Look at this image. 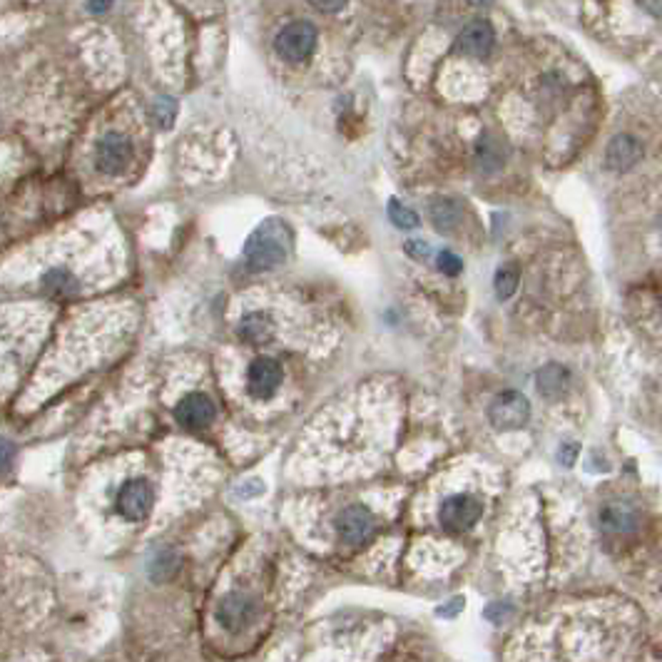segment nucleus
I'll return each mask as SVG.
<instances>
[{
    "label": "nucleus",
    "instance_id": "nucleus-1",
    "mask_svg": "<svg viewBox=\"0 0 662 662\" xmlns=\"http://www.w3.org/2000/svg\"><path fill=\"white\" fill-rule=\"evenodd\" d=\"M291 247V232L281 219L271 217L262 222L244 244V259L252 271L274 270L287 262Z\"/></svg>",
    "mask_w": 662,
    "mask_h": 662
},
{
    "label": "nucleus",
    "instance_id": "nucleus-2",
    "mask_svg": "<svg viewBox=\"0 0 662 662\" xmlns=\"http://www.w3.org/2000/svg\"><path fill=\"white\" fill-rule=\"evenodd\" d=\"M530 418V401L520 391H503L488 406V421L498 431L523 428Z\"/></svg>",
    "mask_w": 662,
    "mask_h": 662
},
{
    "label": "nucleus",
    "instance_id": "nucleus-3",
    "mask_svg": "<svg viewBox=\"0 0 662 662\" xmlns=\"http://www.w3.org/2000/svg\"><path fill=\"white\" fill-rule=\"evenodd\" d=\"M314 45H317V28L307 21L287 25V28L277 35V41H274L277 55H280L281 60L290 62L307 60L311 52H314Z\"/></svg>",
    "mask_w": 662,
    "mask_h": 662
},
{
    "label": "nucleus",
    "instance_id": "nucleus-4",
    "mask_svg": "<svg viewBox=\"0 0 662 662\" xmlns=\"http://www.w3.org/2000/svg\"><path fill=\"white\" fill-rule=\"evenodd\" d=\"M483 516V506L478 503L474 496L466 493H458V496L446 498L444 506L438 510V520L446 530H454V533H464L468 528H474Z\"/></svg>",
    "mask_w": 662,
    "mask_h": 662
},
{
    "label": "nucleus",
    "instance_id": "nucleus-5",
    "mask_svg": "<svg viewBox=\"0 0 662 662\" xmlns=\"http://www.w3.org/2000/svg\"><path fill=\"white\" fill-rule=\"evenodd\" d=\"M339 540L346 546H362L363 540L372 538V533L376 530V518L366 506L356 503V506L344 508L342 513L334 520Z\"/></svg>",
    "mask_w": 662,
    "mask_h": 662
},
{
    "label": "nucleus",
    "instance_id": "nucleus-6",
    "mask_svg": "<svg viewBox=\"0 0 662 662\" xmlns=\"http://www.w3.org/2000/svg\"><path fill=\"white\" fill-rule=\"evenodd\" d=\"M130 160H133V145L120 133H107L95 152V165L105 175H120L130 165Z\"/></svg>",
    "mask_w": 662,
    "mask_h": 662
},
{
    "label": "nucleus",
    "instance_id": "nucleus-7",
    "mask_svg": "<svg viewBox=\"0 0 662 662\" xmlns=\"http://www.w3.org/2000/svg\"><path fill=\"white\" fill-rule=\"evenodd\" d=\"M281 382H284V372H281L280 363L270 359V356H257L254 362L249 363L247 386L254 399H271L274 393L280 391Z\"/></svg>",
    "mask_w": 662,
    "mask_h": 662
},
{
    "label": "nucleus",
    "instance_id": "nucleus-8",
    "mask_svg": "<svg viewBox=\"0 0 662 662\" xmlns=\"http://www.w3.org/2000/svg\"><path fill=\"white\" fill-rule=\"evenodd\" d=\"M259 605L254 598H249L244 593H229L225 601L219 602L217 608V621L222 628H227L232 632H239L249 628L254 618H257Z\"/></svg>",
    "mask_w": 662,
    "mask_h": 662
},
{
    "label": "nucleus",
    "instance_id": "nucleus-9",
    "mask_svg": "<svg viewBox=\"0 0 662 662\" xmlns=\"http://www.w3.org/2000/svg\"><path fill=\"white\" fill-rule=\"evenodd\" d=\"M152 503H155L152 486L147 481H140V478L127 481L120 488V493H117V510L127 520H143V518H147V513L152 510Z\"/></svg>",
    "mask_w": 662,
    "mask_h": 662
},
{
    "label": "nucleus",
    "instance_id": "nucleus-10",
    "mask_svg": "<svg viewBox=\"0 0 662 662\" xmlns=\"http://www.w3.org/2000/svg\"><path fill=\"white\" fill-rule=\"evenodd\" d=\"M217 416V406L209 399L207 393H187L185 399L177 404L175 418L187 428H207Z\"/></svg>",
    "mask_w": 662,
    "mask_h": 662
},
{
    "label": "nucleus",
    "instance_id": "nucleus-11",
    "mask_svg": "<svg viewBox=\"0 0 662 662\" xmlns=\"http://www.w3.org/2000/svg\"><path fill=\"white\" fill-rule=\"evenodd\" d=\"M601 526L602 530L615 533V536L635 533L640 526V510L628 501H612L601 510Z\"/></svg>",
    "mask_w": 662,
    "mask_h": 662
},
{
    "label": "nucleus",
    "instance_id": "nucleus-12",
    "mask_svg": "<svg viewBox=\"0 0 662 662\" xmlns=\"http://www.w3.org/2000/svg\"><path fill=\"white\" fill-rule=\"evenodd\" d=\"M493 42H496V32L488 21L468 23L458 35V48L471 58H486L488 52L493 51Z\"/></svg>",
    "mask_w": 662,
    "mask_h": 662
},
{
    "label": "nucleus",
    "instance_id": "nucleus-13",
    "mask_svg": "<svg viewBox=\"0 0 662 662\" xmlns=\"http://www.w3.org/2000/svg\"><path fill=\"white\" fill-rule=\"evenodd\" d=\"M274 331H277V326H274L271 317H267L264 311H252V314H247L244 319L239 321V339L252 344V346L271 342Z\"/></svg>",
    "mask_w": 662,
    "mask_h": 662
},
{
    "label": "nucleus",
    "instance_id": "nucleus-14",
    "mask_svg": "<svg viewBox=\"0 0 662 662\" xmlns=\"http://www.w3.org/2000/svg\"><path fill=\"white\" fill-rule=\"evenodd\" d=\"M642 157V147L640 143L630 135H618L608 147V155H605V162L611 170H630L638 160Z\"/></svg>",
    "mask_w": 662,
    "mask_h": 662
},
{
    "label": "nucleus",
    "instance_id": "nucleus-15",
    "mask_svg": "<svg viewBox=\"0 0 662 662\" xmlns=\"http://www.w3.org/2000/svg\"><path fill=\"white\" fill-rule=\"evenodd\" d=\"M568 369L565 366H560V363H548V366H543L536 376V386H538V391L543 396H560V393L565 391V386H568Z\"/></svg>",
    "mask_w": 662,
    "mask_h": 662
},
{
    "label": "nucleus",
    "instance_id": "nucleus-16",
    "mask_svg": "<svg viewBox=\"0 0 662 662\" xmlns=\"http://www.w3.org/2000/svg\"><path fill=\"white\" fill-rule=\"evenodd\" d=\"M431 222L438 232H451L461 222V205L448 197H438L431 205Z\"/></svg>",
    "mask_w": 662,
    "mask_h": 662
},
{
    "label": "nucleus",
    "instance_id": "nucleus-17",
    "mask_svg": "<svg viewBox=\"0 0 662 662\" xmlns=\"http://www.w3.org/2000/svg\"><path fill=\"white\" fill-rule=\"evenodd\" d=\"M518 281H520V271L516 264H503L496 274V294L498 299L506 301L510 299L518 290Z\"/></svg>",
    "mask_w": 662,
    "mask_h": 662
},
{
    "label": "nucleus",
    "instance_id": "nucleus-18",
    "mask_svg": "<svg viewBox=\"0 0 662 662\" xmlns=\"http://www.w3.org/2000/svg\"><path fill=\"white\" fill-rule=\"evenodd\" d=\"M177 568H179V556H177L175 550H162V553L152 560L150 573H152V578L155 580H167L175 575Z\"/></svg>",
    "mask_w": 662,
    "mask_h": 662
},
{
    "label": "nucleus",
    "instance_id": "nucleus-19",
    "mask_svg": "<svg viewBox=\"0 0 662 662\" xmlns=\"http://www.w3.org/2000/svg\"><path fill=\"white\" fill-rule=\"evenodd\" d=\"M389 219H391L399 229H416L421 225V219H418V215H416L414 209L399 205L396 199H391V205H389Z\"/></svg>",
    "mask_w": 662,
    "mask_h": 662
},
{
    "label": "nucleus",
    "instance_id": "nucleus-20",
    "mask_svg": "<svg viewBox=\"0 0 662 662\" xmlns=\"http://www.w3.org/2000/svg\"><path fill=\"white\" fill-rule=\"evenodd\" d=\"M175 115H177V103L172 97H160L152 107V117H155V123L160 127H172L175 123Z\"/></svg>",
    "mask_w": 662,
    "mask_h": 662
},
{
    "label": "nucleus",
    "instance_id": "nucleus-21",
    "mask_svg": "<svg viewBox=\"0 0 662 662\" xmlns=\"http://www.w3.org/2000/svg\"><path fill=\"white\" fill-rule=\"evenodd\" d=\"M436 264H438V271L446 274V277H455V274H461V270H464V262H461V257H455L454 252H441Z\"/></svg>",
    "mask_w": 662,
    "mask_h": 662
},
{
    "label": "nucleus",
    "instance_id": "nucleus-22",
    "mask_svg": "<svg viewBox=\"0 0 662 662\" xmlns=\"http://www.w3.org/2000/svg\"><path fill=\"white\" fill-rule=\"evenodd\" d=\"M48 287H51L55 294H68V291L75 290V281L65 274V271H55L48 277Z\"/></svg>",
    "mask_w": 662,
    "mask_h": 662
},
{
    "label": "nucleus",
    "instance_id": "nucleus-23",
    "mask_svg": "<svg viewBox=\"0 0 662 662\" xmlns=\"http://www.w3.org/2000/svg\"><path fill=\"white\" fill-rule=\"evenodd\" d=\"M406 254H409V257L418 259V262H426L428 254H431V249H428L426 242H418V239H414V242H409V244H406Z\"/></svg>",
    "mask_w": 662,
    "mask_h": 662
},
{
    "label": "nucleus",
    "instance_id": "nucleus-24",
    "mask_svg": "<svg viewBox=\"0 0 662 662\" xmlns=\"http://www.w3.org/2000/svg\"><path fill=\"white\" fill-rule=\"evenodd\" d=\"M13 455H15V448H13L11 441L0 438V474L13 464Z\"/></svg>",
    "mask_w": 662,
    "mask_h": 662
},
{
    "label": "nucleus",
    "instance_id": "nucleus-25",
    "mask_svg": "<svg viewBox=\"0 0 662 662\" xmlns=\"http://www.w3.org/2000/svg\"><path fill=\"white\" fill-rule=\"evenodd\" d=\"M309 3L319 13H336V11H342L346 0H309Z\"/></svg>",
    "mask_w": 662,
    "mask_h": 662
},
{
    "label": "nucleus",
    "instance_id": "nucleus-26",
    "mask_svg": "<svg viewBox=\"0 0 662 662\" xmlns=\"http://www.w3.org/2000/svg\"><path fill=\"white\" fill-rule=\"evenodd\" d=\"M575 455H578V444H568L560 448L558 461L560 464H565V466H573V464H575Z\"/></svg>",
    "mask_w": 662,
    "mask_h": 662
},
{
    "label": "nucleus",
    "instance_id": "nucleus-27",
    "mask_svg": "<svg viewBox=\"0 0 662 662\" xmlns=\"http://www.w3.org/2000/svg\"><path fill=\"white\" fill-rule=\"evenodd\" d=\"M110 5H113V0H93V3H90V11L105 13L107 8H110Z\"/></svg>",
    "mask_w": 662,
    "mask_h": 662
}]
</instances>
